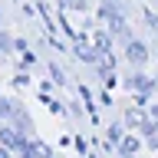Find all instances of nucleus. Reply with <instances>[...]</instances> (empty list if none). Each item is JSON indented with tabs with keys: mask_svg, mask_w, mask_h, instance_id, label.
<instances>
[{
	"mask_svg": "<svg viewBox=\"0 0 158 158\" xmlns=\"http://www.w3.org/2000/svg\"><path fill=\"white\" fill-rule=\"evenodd\" d=\"M7 106H10V102H0V115H7V112H10Z\"/></svg>",
	"mask_w": 158,
	"mask_h": 158,
	"instance_id": "nucleus-1",
	"label": "nucleus"
}]
</instances>
